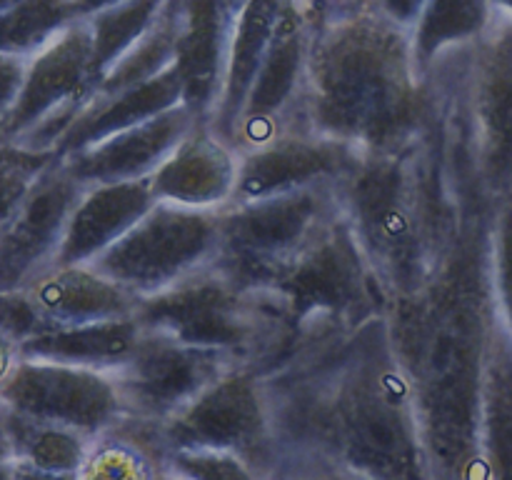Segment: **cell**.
<instances>
[{"instance_id": "1", "label": "cell", "mask_w": 512, "mask_h": 480, "mask_svg": "<svg viewBox=\"0 0 512 480\" xmlns=\"http://www.w3.org/2000/svg\"><path fill=\"white\" fill-rule=\"evenodd\" d=\"M420 73L410 30L388 15L355 13L310 30L305 128L363 155L400 153L418 125Z\"/></svg>"}, {"instance_id": "2", "label": "cell", "mask_w": 512, "mask_h": 480, "mask_svg": "<svg viewBox=\"0 0 512 480\" xmlns=\"http://www.w3.org/2000/svg\"><path fill=\"white\" fill-rule=\"evenodd\" d=\"M343 218V183L225 205L220 208L218 265L240 288L260 290Z\"/></svg>"}, {"instance_id": "3", "label": "cell", "mask_w": 512, "mask_h": 480, "mask_svg": "<svg viewBox=\"0 0 512 480\" xmlns=\"http://www.w3.org/2000/svg\"><path fill=\"white\" fill-rule=\"evenodd\" d=\"M220 250V210L158 200L88 265L140 300L215 265Z\"/></svg>"}, {"instance_id": "4", "label": "cell", "mask_w": 512, "mask_h": 480, "mask_svg": "<svg viewBox=\"0 0 512 480\" xmlns=\"http://www.w3.org/2000/svg\"><path fill=\"white\" fill-rule=\"evenodd\" d=\"M133 315L148 333L228 350L248 368L268 345V323L255 295L240 288L218 263L140 298Z\"/></svg>"}, {"instance_id": "5", "label": "cell", "mask_w": 512, "mask_h": 480, "mask_svg": "<svg viewBox=\"0 0 512 480\" xmlns=\"http://www.w3.org/2000/svg\"><path fill=\"white\" fill-rule=\"evenodd\" d=\"M335 430L343 438L350 463L380 475L418 470L423 440L415 400L400 363L373 358L345 380L335 403Z\"/></svg>"}, {"instance_id": "6", "label": "cell", "mask_w": 512, "mask_h": 480, "mask_svg": "<svg viewBox=\"0 0 512 480\" xmlns=\"http://www.w3.org/2000/svg\"><path fill=\"white\" fill-rule=\"evenodd\" d=\"M93 90V33L88 20H73L28 58L18 98L0 120V138L55 153Z\"/></svg>"}, {"instance_id": "7", "label": "cell", "mask_w": 512, "mask_h": 480, "mask_svg": "<svg viewBox=\"0 0 512 480\" xmlns=\"http://www.w3.org/2000/svg\"><path fill=\"white\" fill-rule=\"evenodd\" d=\"M163 448H220L243 455L255 473L273 460V418L258 373L233 368L158 425Z\"/></svg>"}, {"instance_id": "8", "label": "cell", "mask_w": 512, "mask_h": 480, "mask_svg": "<svg viewBox=\"0 0 512 480\" xmlns=\"http://www.w3.org/2000/svg\"><path fill=\"white\" fill-rule=\"evenodd\" d=\"M233 368L248 365L228 350L180 343L145 330L133 358L110 375L118 383L128 418L163 425Z\"/></svg>"}, {"instance_id": "9", "label": "cell", "mask_w": 512, "mask_h": 480, "mask_svg": "<svg viewBox=\"0 0 512 480\" xmlns=\"http://www.w3.org/2000/svg\"><path fill=\"white\" fill-rule=\"evenodd\" d=\"M0 398L15 413L70 425L93 438L128 415L113 375L55 360L20 358L0 385Z\"/></svg>"}, {"instance_id": "10", "label": "cell", "mask_w": 512, "mask_h": 480, "mask_svg": "<svg viewBox=\"0 0 512 480\" xmlns=\"http://www.w3.org/2000/svg\"><path fill=\"white\" fill-rule=\"evenodd\" d=\"M308 45V23L298 10L290 8L238 115L233 135V148L238 153L270 143L290 130H308L303 115Z\"/></svg>"}, {"instance_id": "11", "label": "cell", "mask_w": 512, "mask_h": 480, "mask_svg": "<svg viewBox=\"0 0 512 480\" xmlns=\"http://www.w3.org/2000/svg\"><path fill=\"white\" fill-rule=\"evenodd\" d=\"M85 188L60 158L40 175L0 233V290L28 288L53 268L70 213Z\"/></svg>"}, {"instance_id": "12", "label": "cell", "mask_w": 512, "mask_h": 480, "mask_svg": "<svg viewBox=\"0 0 512 480\" xmlns=\"http://www.w3.org/2000/svg\"><path fill=\"white\" fill-rule=\"evenodd\" d=\"M363 158L365 155L353 145L315 130H290L270 143L240 153L238 183L228 205L313 185L345 183Z\"/></svg>"}, {"instance_id": "13", "label": "cell", "mask_w": 512, "mask_h": 480, "mask_svg": "<svg viewBox=\"0 0 512 480\" xmlns=\"http://www.w3.org/2000/svg\"><path fill=\"white\" fill-rule=\"evenodd\" d=\"M203 120L188 103H178L155 118L108 135L83 150L63 155V165L83 185L128 183L150 178L180 140Z\"/></svg>"}, {"instance_id": "14", "label": "cell", "mask_w": 512, "mask_h": 480, "mask_svg": "<svg viewBox=\"0 0 512 480\" xmlns=\"http://www.w3.org/2000/svg\"><path fill=\"white\" fill-rule=\"evenodd\" d=\"M245 0H173L183 103L208 123L223 90L230 40Z\"/></svg>"}, {"instance_id": "15", "label": "cell", "mask_w": 512, "mask_h": 480, "mask_svg": "<svg viewBox=\"0 0 512 480\" xmlns=\"http://www.w3.org/2000/svg\"><path fill=\"white\" fill-rule=\"evenodd\" d=\"M240 153L208 123H198L148 178L155 200L220 210L233 200Z\"/></svg>"}, {"instance_id": "16", "label": "cell", "mask_w": 512, "mask_h": 480, "mask_svg": "<svg viewBox=\"0 0 512 480\" xmlns=\"http://www.w3.org/2000/svg\"><path fill=\"white\" fill-rule=\"evenodd\" d=\"M473 75V115L488 183L512 188V20L483 35Z\"/></svg>"}, {"instance_id": "17", "label": "cell", "mask_w": 512, "mask_h": 480, "mask_svg": "<svg viewBox=\"0 0 512 480\" xmlns=\"http://www.w3.org/2000/svg\"><path fill=\"white\" fill-rule=\"evenodd\" d=\"M158 203L148 178L88 185L73 208L55 265H88ZM53 265V268H55Z\"/></svg>"}, {"instance_id": "18", "label": "cell", "mask_w": 512, "mask_h": 480, "mask_svg": "<svg viewBox=\"0 0 512 480\" xmlns=\"http://www.w3.org/2000/svg\"><path fill=\"white\" fill-rule=\"evenodd\" d=\"M23 290L43 315L45 328L125 318L133 315L138 305L135 295L105 278L93 265H55Z\"/></svg>"}, {"instance_id": "19", "label": "cell", "mask_w": 512, "mask_h": 480, "mask_svg": "<svg viewBox=\"0 0 512 480\" xmlns=\"http://www.w3.org/2000/svg\"><path fill=\"white\" fill-rule=\"evenodd\" d=\"M290 8H293V0H245L240 8L233 40H230L223 90H220L218 105L208 120L210 128L225 143L233 145L235 125H238V115L248 98L250 85H253L265 53Z\"/></svg>"}, {"instance_id": "20", "label": "cell", "mask_w": 512, "mask_h": 480, "mask_svg": "<svg viewBox=\"0 0 512 480\" xmlns=\"http://www.w3.org/2000/svg\"><path fill=\"white\" fill-rule=\"evenodd\" d=\"M178 103H183V75H180L178 63H173L165 73L148 83L133 85L113 95H90L88 103L80 108L63 138L58 140L55 153L63 158L75 150L88 148L108 135L155 118Z\"/></svg>"}, {"instance_id": "21", "label": "cell", "mask_w": 512, "mask_h": 480, "mask_svg": "<svg viewBox=\"0 0 512 480\" xmlns=\"http://www.w3.org/2000/svg\"><path fill=\"white\" fill-rule=\"evenodd\" d=\"M143 335L145 330L135 315L80 325H55L25 338L20 343V353L23 358L55 360L115 373L133 358Z\"/></svg>"}, {"instance_id": "22", "label": "cell", "mask_w": 512, "mask_h": 480, "mask_svg": "<svg viewBox=\"0 0 512 480\" xmlns=\"http://www.w3.org/2000/svg\"><path fill=\"white\" fill-rule=\"evenodd\" d=\"M480 448L495 475L512 478V335L500 318L485 340Z\"/></svg>"}, {"instance_id": "23", "label": "cell", "mask_w": 512, "mask_h": 480, "mask_svg": "<svg viewBox=\"0 0 512 480\" xmlns=\"http://www.w3.org/2000/svg\"><path fill=\"white\" fill-rule=\"evenodd\" d=\"M13 435L18 468L15 475H80L88 460L93 435L63 423L30 418L15 413L8 415Z\"/></svg>"}, {"instance_id": "24", "label": "cell", "mask_w": 512, "mask_h": 480, "mask_svg": "<svg viewBox=\"0 0 512 480\" xmlns=\"http://www.w3.org/2000/svg\"><path fill=\"white\" fill-rule=\"evenodd\" d=\"M493 0H428L410 30L413 60L420 78L443 50L478 43L493 25Z\"/></svg>"}, {"instance_id": "25", "label": "cell", "mask_w": 512, "mask_h": 480, "mask_svg": "<svg viewBox=\"0 0 512 480\" xmlns=\"http://www.w3.org/2000/svg\"><path fill=\"white\" fill-rule=\"evenodd\" d=\"M165 3L168 0H125L85 18L93 33L95 85L143 35L150 33L163 15Z\"/></svg>"}, {"instance_id": "26", "label": "cell", "mask_w": 512, "mask_h": 480, "mask_svg": "<svg viewBox=\"0 0 512 480\" xmlns=\"http://www.w3.org/2000/svg\"><path fill=\"white\" fill-rule=\"evenodd\" d=\"M175 58H178V15L173 0H168L158 23L98 80L93 95H113L133 85L148 83L165 73Z\"/></svg>"}, {"instance_id": "27", "label": "cell", "mask_w": 512, "mask_h": 480, "mask_svg": "<svg viewBox=\"0 0 512 480\" xmlns=\"http://www.w3.org/2000/svg\"><path fill=\"white\" fill-rule=\"evenodd\" d=\"M70 23V0H18L0 13V53L30 58Z\"/></svg>"}, {"instance_id": "28", "label": "cell", "mask_w": 512, "mask_h": 480, "mask_svg": "<svg viewBox=\"0 0 512 480\" xmlns=\"http://www.w3.org/2000/svg\"><path fill=\"white\" fill-rule=\"evenodd\" d=\"M55 160L58 153L53 150H30L13 140H0V233Z\"/></svg>"}, {"instance_id": "29", "label": "cell", "mask_w": 512, "mask_h": 480, "mask_svg": "<svg viewBox=\"0 0 512 480\" xmlns=\"http://www.w3.org/2000/svg\"><path fill=\"white\" fill-rule=\"evenodd\" d=\"M490 275L498 318L512 335V188L500 193L490 230Z\"/></svg>"}, {"instance_id": "30", "label": "cell", "mask_w": 512, "mask_h": 480, "mask_svg": "<svg viewBox=\"0 0 512 480\" xmlns=\"http://www.w3.org/2000/svg\"><path fill=\"white\" fill-rule=\"evenodd\" d=\"M163 473L210 480L258 475L243 455L220 448H168L163 455Z\"/></svg>"}, {"instance_id": "31", "label": "cell", "mask_w": 512, "mask_h": 480, "mask_svg": "<svg viewBox=\"0 0 512 480\" xmlns=\"http://www.w3.org/2000/svg\"><path fill=\"white\" fill-rule=\"evenodd\" d=\"M45 328L43 315L25 290H0V330L23 343Z\"/></svg>"}, {"instance_id": "32", "label": "cell", "mask_w": 512, "mask_h": 480, "mask_svg": "<svg viewBox=\"0 0 512 480\" xmlns=\"http://www.w3.org/2000/svg\"><path fill=\"white\" fill-rule=\"evenodd\" d=\"M25 65H28V58L0 53V120L5 118V113L13 108L15 98H18L25 78Z\"/></svg>"}, {"instance_id": "33", "label": "cell", "mask_w": 512, "mask_h": 480, "mask_svg": "<svg viewBox=\"0 0 512 480\" xmlns=\"http://www.w3.org/2000/svg\"><path fill=\"white\" fill-rule=\"evenodd\" d=\"M425 3H428V0H378V8L380 13L388 15L395 25H400V28L405 30H413L420 13H423Z\"/></svg>"}, {"instance_id": "34", "label": "cell", "mask_w": 512, "mask_h": 480, "mask_svg": "<svg viewBox=\"0 0 512 480\" xmlns=\"http://www.w3.org/2000/svg\"><path fill=\"white\" fill-rule=\"evenodd\" d=\"M8 415H10L8 403L0 398V478L15 475V468H18V458H15V445H13V435H10Z\"/></svg>"}, {"instance_id": "35", "label": "cell", "mask_w": 512, "mask_h": 480, "mask_svg": "<svg viewBox=\"0 0 512 480\" xmlns=\"http://www.w3.org/2000/svg\"><path fill=\"white\" fill-rule=\"evenodd\" d=\"M20 358H23V353H20V340L0 330V385L10 378V373L20 363Z\"/></svg>"}, {"instance_id": "36", "label": "cell", "mask_w": 512, "mask_h": 480, "mask_svg": "<svg viewBox=\"0 0 512 480\" xmlns=\"http://www.w3.org/2000/svg\"><path fill=\"white\" fill-rule=\"evenodd\" d=\"M118 3H125V0H70V15H73V20H85Z\"/></svg>"}, {"instance_id": "37", "label": "cell", "mask_w": 512, "mask_h": 480, "mask_svg": "<svg viewBox=\"0 0 512 480\" xmlns=\"http://www.w3.org/2000/svg\"><path fill=\"white\" fill-rule=\"evenodd\" d=\"M493 3H495V8L503 10V13L512 20V0H493Z\"/></svg>"}, {"instance_id": "38", "label": "cell", "mask_w": 512, "mask_h": 480, "mask_svg": "<svg viewBox=\"0 0 512 480\" xmlns=\"http://www.w3.org/2000/svg\"><path fill=\"white\" fill-rule=\"evenodd\" d=\"M13 3H18V0H0V13H3V10H8Z\"/></svg>"}]
</instances>
